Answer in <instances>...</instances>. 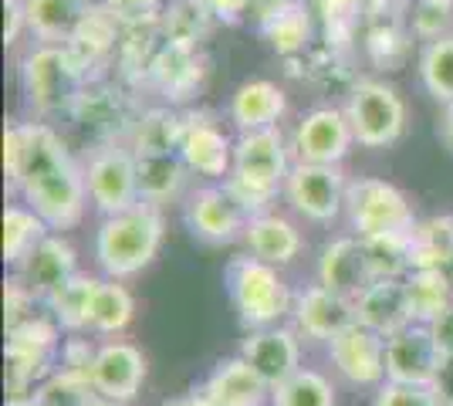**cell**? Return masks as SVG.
<instances>
[{"label": "cell", "mask_w": 453, "mask_h": 406, "mask_svg": "<svg viewBox=\"0 0 453 406\" xmlns=\"http://www.w3.org/2000/svg\"><path fill=\"white\" fill-rule=\"evenodd\" d=\"M20 203H27L55 234L72 231L85 217V170L68 153L65 139L48 122H27V156L18 180Z\"/></svg>", "instance_id": "6da1fadb"}, {"label": "cell", "mask_w": 453, "mask_h": 406, "mask_svg": "<svg viewBox=\"0 0 453 406\" xmlns=\"http://www.w3.org/2000/svg\"><path fill=\"white\" fill-rule=\"evenodd\" d=\"M163 234H166L163 213L146 200H139L129 211L102 217L92 244L95 268L102 271V278H112V281L135 278L159 254Z\"/></svg>", "instance_id": "7a4b0ae2"}, {"label": "cell", "mask_w": 453, "mask_h": 406, "mask_svg": "<svg viewBox=\"0 0 453 406\" xmlns=\"http://www.w3.org/2000/svg\"><path fill=\"white\" fill-rule=\"evenodd\" d=\"M291 166L295 163L288 159V139L278 126L241 133L234 142V173L224 180V187L244 207L247 217L267 213L278 190H284Z\"/></svg>", "instance_id": "3957f363"}, {"label": "cell", "mask_w": 453, "mask_h": 406, "mask_svg": "<svg viewBox=\"0 0 453 406\" xmlns=\"http://www.w3.org/2000/svg\"><path fill=\"white\" fill-rule=\"evenodd\" d=\"M85 61L68 44H38L20 61V88L41 119L75 112L85 98Z\"/></svg>", "instance_id": "277c9868"}, {"label": "cell", "mask_w": 453, "mask_h": 406, "mask_svg": "<svg viewBox=\"0 0 453 406\" xmlns=\"http://www.w3.org/2000/svg\"><path fill=\"white\" fill-rule=\"evenodd\" d=\"M224 288L244 329L281 326V318L291 315V305H295V295L284 285L278 268L250 257V254L226 261Z\"/></svg>", "instance_id": "5b68a950"}, {"label": "cell", "mask_w": 453, "mask_h": 406, "mask_svg": "<svg viewBox=\"0 0 453 406\" xmlns=\"http://www.w3.org/2000/svg\"><path fill=\"white\" fill-rule=\"evenodd\" d=\"M345 213L352 234L369 241V237H386V234H410L416 227V213L410 196L399 187L376 180V176H359L349 180L345 190Z\"/></svg>", "instance_id": "8992f818"}, {"label": "cell", "mask_w": 453, "mask_h": 406, "mask_svg": "<svg viewBox=\"0 0 453 406\" xmlns=\"http://www.w3.org/2000/svg\"><path fill=\"white\" fill-rule=\"evenodd\" d=\"M345 116L352 126V135L362 149H389L396 146L403 129H406V105L393 85L362 78L352 85Z\"/></svg>", "instance_id": "52a82bcc"}, {"label": "cell", "mask_w": 453, "mask_h": 406, "mask_svg": "<svg viewBox=\"0 0 453 406\" xmlns=\"http://www.w3.org/2000/svg\"><path fill=\"white\" fill-rule=\"evenodd\" d=\"M85 190L88 203L102 217H112L139 203V156L126 146H98L85 159Z\"/></svg>", "instance_id": "ba28073f"}, {"label": "cell", "mask_w": 453, "mask_h": 406, "mask_svg": "<svg viewBox=\"0 0 453 406\" xmlns=\"http://www.w3.org/2000/svg\"><path fill=\"white\" fill-rule=\"evenodd\" d=\"M345 190L349 180L342 166H321V163H295L284 180V200L291 211L302 213L311 224H332L345 211Z\"/></svg>", "instance_id": "9c48e42d"}, {"label": "cell", "mask_w": 453, "mask_h": 406, "mask_svg": "<svg viewBox=\"0 0 453 406\" xmlns=\"http://www.w3.org/2000/svg\"><path fill=\"white\" fill-rule=\"evenodd\" d=\"M183 224L196 241L220 248V244L244 237L247 213L224 183H207V187H196L193 194H187Z\"/></svg>", "instance_id": "30bf717a"}, {"label": "cell", "mask_w": 453, "mask_h": 406, "mask_svg": "<svg viewBox=\"0 0 453 406\" xmlns=\"http://www.w3.org/2000/svg\"><path fill=\"white\" fill-rule=\"evenodd\" d=\"M447 369L443 352L436 349L430 326H406L403 332L386 339V379L393 383H416V387H436Z\"/></svg>", "instance_id": "8fae6325"}, {"label": "cell", "mask_w": 453, "mask_h": 406, "mask_svg": "<svg viewBox=\"0 0 453 406\" xmlns=\"http://www.w3.org/2000/svg\"><path fill=\"white\" fill-rule=\"evenodd\" d=\"M352 142L356 135L345 109H332V105L311 109L291 135V149L298 156V163H321V166H342Z\"/></svg>", "instance_id": "7c38bea8"}, {"label": "cell", "mask_w": 453, "mask_h": 406, "mask_svg": "<svg viewBox=\"0 0 453 406\" xmlns=\"http://www.w3.org/2000/svg\"><path fill=\"white\" fill-rule=\"evenodd\" d=\"M142 383H146V356L139 346L126 342V339H105L95 349L92 376H88L95 396L129 403L139 396Z\"/></svg>", "instance_id": "4fadbf2b"}, {"label": "cell", "mask_w": 453, "mask_h": 406, "mask_svg": "<svg viewBox=\"0 0 453 406\" xmlns=\"http://www.w3.org/2000/svg\"><path fill=\"white\" fill-rule=\"evenodd\" d=\"M328 363L352 387H382L386 383V339L356 322L328 342Z\"/></svg>", "instance_id": "5bb4252c"}, {"label": "cell", "mask_w": 453, "mask_h": 406, "mask_svg": "<svg viewBox=\"0 0 453 406\" xmlns=\"http://www.w3.org/2000/svg\"><path fill=\"white\" fill-rule=\"evenodd\" d=\"M356 326V302L325 285H308L295 295L291 305V329L311 342H332L339 332Z\"/></svg>", "instance_id": "9a60e30c"}, {"label": "cell", "mask_w": 453, "mask_h": 406, "mask_svg": "<svg viewBox=\"0 0 453 406\" xmlns=\"http://www.w3.org/2000/svg\"><path fill=\"white\" fill-rule=\"evenodd\" d=\"M237 356H244L247 366L254 369L271 389L278 387V383H284L291 372L302 369V342H298V332L284 329V326L250 329Z\"/></svg>", "instance_id": "2e32d148"}, {"label": "cell", "mask_w": 453, "mask_h": 406, "mask_svg": "<svg viewBox=\"0 0 453 406\" xmlns=\"http://www.w3.org/2000/svg\"><path fill=\"white\" fill-rule=\"evenodd\" d=\"M376 281V274L369 268V254H365V241L362 237H339L328 241L321 248L319 257V285L339 291L345 298H359L362 291Z\"/></svg>", "instance_id": "e0dca14e"}, {"label": "cell", "mask_w": 453, "mask_h": 406, "mask_svg": "<svg viewBox=\"0 0 453 406\" xmlns=\"http://www.w3.org/2000/svg\"><path fill=\"white\" fill-rule=\"evenodd\" d=\"M176 153L187 163L189 173L203 176V180H226L234 173V142L224 135V129H217L213 122H203V119L183 122Z\"/></svg>", "instance_id": "ac0fdd59"}, {"label": "cell", "mask_w": 453, "mask_h": 406, "mask_svg": "<svg viewBox=\"0 0 453 406\" xmlns=\"http://www.w3.org/2000/svg\"><path fill=\"white\" fill-rule=\"evenodd\" d=\"M20 278V285L31 291L35 298H38L41 305L55 295L65 281H72L78 274V257H75V248L61 237V234H48L44 241L38 244V251L31 254L18 271H14Z\"/></svg>", "instance_id": "d6986e66"}, {"label": "cell", "mask_w": 453, "mask_h": 406, "mask_svg": "<svg viewBox=\"0 0 453 406\" xmlns=\"http://www.w3.org/2000/svg\"><path fill=\"white\" fill-rule=\"evenodd\" d=\"M356 322L379 332L382 339L413 326V309L406 295V278H382L356 298Z\"/></svg>", "instance_id": "ffe728a7"}, {"label": "cell", "mask_w": 453, "mask_h": 406, "mask_svg": "<svg viewBox=\"0 0 453 406\" xmlns=\"http://www.w3.org/2000/svg\"><path fill=\"white\" fill-rule=\"evenodd\" d=\"M200 393L213 406H267L271 403V387L247 366L244 356H230L220 359L210 369Z\"/></svg>", "instance_id": "44dd1931"}, {"label": "cell", "mask_w": 453, "mask_h": 406, "mask_svg": "<svg viewBox=\"0 0 453 406\" xmlns=\"http://www.w3.org/2000/svg\"><path fill=\"white\" fill-rule=\"evenodd\" d=\"M241 241H244V248L250 257H257V261H265V264H274V268L291 264L304 248L298 227H295L288 217H281V213H274V211L247 217L244 237H241Z\"/></svg>", "instance_id": "7402d4cb"}, {"label": "cell", "mask_w": 453, "mask_h": 406, "mask_svg": "<svg viewBox=\"0 0 453 406\" xmlns=\"http://www.w3.org/2000/svg\"><path fill=\"white\" fill-rule=\"evenodd\" d=\"M27 11V34L38 44H72L81 24L95 11L92 0H24Z\"/></svg>", "instance_id": "603a6c76"}, {"label": "cell", "mask_w": 453, "mask_h": 406, "mask_svg": "<svg viewBox=\"0 0 453 406\" xmlns=\"http://www.w3.org/2000/svg\"><path fill=\"white\" fill-rule=\"evenodd\" d=\"M288 112V96H284L281 85L265 81V78H254L244 81L234 98H230V122L241 129V133H257V129H274L281 116Z\"/></svg>", "instance_id": "cb8c5ba5"}, {"label": "cell", "mask_w": 453, "mask_h": 406, "mask_svg": "<svg viewBox=\"0 0 453 406\" xmlns=\"http://www.w3.org/2000/svg\"><path fill=\"white\" fill-rule=\"evenodd\" d=\"M135 156H139V200H146L152 207H163V203H170L183 194L189 170L176 149Z\"/></svg>", "instance_id": "d4e9b609"}, {"label": "cell", "mask_w": 453, "mask_h": 406, "mask_svg": "<svg viewBox=\"0 0 453 406\" xmlns=\"http://www.w3.org/2000/svg\"><path fill=\"white\" fill-rule=\"evenodd\" d=\"M102 278H88V274H75L72 281H65L61 288L44 302L48 315L55 318V326L65 335H81L88 332V315H92V298Z\"/></svg>", "instance_id": "484cf974"}, {"label": "cell", "mask_w": 453, "mask_h": 406, "mask_svg": "<svg viewBox=\"0 0 453 406\" xmlns=\"http://www.w3.org/2000/svg\"><path fill=\"white\" fill-rule=\"evenodd\" d=\"M48 234H51V227L27 203H11L4 211V264L18 271L31 254L38 251V244Z\"/></svg>", "instance_id": "4316f807"}, {"label": "cell", "mask_w": 453, "mask_h": 406, "mask_svg": "<svg viewBox=\"0 0 453 406\" xmlns=\"http://www.w3.org/2000/svg\"><path fill=\"white\" fill-rule=\"evenodd\" d=\"M406 295H410V309L413 322L430 326L440 311L453 302V278L447 268H419L406 274Z\"/></svg>", "instance_id": "83f0119b"}, {"label": "cell", "mask_w": 453, "mask_h": 406, "mask_svg": "<svg viewBox=\"0 0 453 406\" xmlns=\"http://www.w3.org/2000/svg\"><path fill=\"white\" fill-rule=\"evenodd\" d=\"M135 315V302L122 281L102 278L92 298V315H88V332L95 335H122L129 329Z\"/></svg>", "instance_id": "f1b7e54d"}, {"label": "cell", "mask_w": 453, "mask_h": 406, "mask_svg": "<svg viewBox=\"0 0 453 406\" xmlns=\"http://www.w3.org/2000/svg\"><path fill=\"white\" fill-rule=\"evenodd\" d=\"M413 271L419 268H450L453 264V217L416 220L410 231Z\"/></svg>", "instance_id": "f546056e"}, {"label": "cell", "mask_w": 453, "mask_h": 406, "mask_svg": "<svg viewBox=\"0 0 453 406\" xmlns=\"http://www.w3.org/2000/svg\"><path fill=\"white\" fill-rule=\"evenodd\" d=\"M265 38L271 41V48L278 55H295L308 44V34H311V20H308V11L304 4H278L271 14L261 24Z\"/></svg>", "instance_id": "4dcf8cb0"}, {"label": "cell", "mask_w": 453, "mask_h": 406, "mask_svg": "<svg viewBox=\"0 0 453 406\" xmlns=\"http://www.w3.org/2000/svg\"><path fill=\"white\" fill-rule=\"evenodd\" d=\"M267 406H335V387L315 372V369H298L284 383L271 389Z\"/></svg>", "instance_id": "1f68e13d"}, {"label": "cell", "mask_w": 453, "mask_h": 406, "mask_svg": "<svg viewBox=\"0 0 453 406\" xmlns=\"http://www.w3.org/2000/svg\"><path fill=\"white\" fill-rule=\"evenodd\" d=\"M419 78H423V88L436 102L453 105V34L430 41L423 48V55H419Z\"/></svg>", "instance_id": "d6a6232c"}, {"label": "cell", "mask_w": 453, "mask_h": 406, "mask_svg": "<svg viewBox=\"0 0 453 406\" xmlns=\"http://www.w3.org/2000/svg\"><path fill=\"white\" fill-rule=\"evenodd\" d=\"M369 268L382 278H406L413 271V251H410V234H386V237H369L365 241Z\"/></svg>", "instance_id": "836d02e7"}, {"label": "cell", "mask_w": 453, "mask_h": 406, "mask_svg": "<svg viewBox=\"0 0 453 406\" xmlns=\"http://www.w3.org/2000/svg\"><path fill=\"white\" fill-rule=\"evenodd\" d=\"M372 406H447L440 387H416V383H393L386 379L379 387Z\"/></svg>", "instance_id": "e575fe53"}, {"label": "cell", "mask_w": 453, "mask_h": 406, "mask_svg": "<svg viewBox=\"0 0 453 406\" xmlns=\"http://www.w3.org/2000/svg\"><path fill=\"white\" fill-rule=\"evenodd\" d=\"M24 156H27V122H7L4 129V176L7 187L18 194V180L24 170Z\"/></svg>", "instance_id": "d590c367"}, {"label": "cell", "mask_w": 453, "mask_h": 406, "mask_svg": "<svg viewBox=\"0 0 453 406\" xmlns=\"http://www.w3.org/2000/svg\"><path fill=\"white\" fill-rule=\"evenodd\" d=\"M27 34V11L24 0H4V44L14 48Z\"/></svg>", "instance_id": "8d00e7d4"}, {"label": "cell", "mask_w": 453, "mask_h": 406, "mask_svg": "<svg viewBox=\"0 0 453 406\" xmlns=\"http://www.w3.org/2000/svg\"><path fill=\"white\" fill-rule=\"evenodd\" d=\"M430 335H434L436 349L443 352V359L453 363V302L430 322Z\"/></svg>", "instance_id": "74e56055"}, {"label": "cell", "mask_w": 453, "mask_h": 406, "mask_svg": "<svg viewBox=\"0 0 453 406\" xmlns=\"http://www.w3.org/2000/svg\"><path fill=\"white\" fill-rule=\"evenodd\" d=\"M109 11L119 20H146L150 14H156V0H109Z\"/></svg>", "instance_id": "f35d334b"}, {"label": "cell", "mask_w": 453, "mask_h": 406, "mask_svg": "<svg viewBox=\"0 0 453 406\" xmlns=\"http://www.w3.org/2000/svg\"><path fill=\"white\" fill-rule=\"evenodd\" d=\"M436 135H440L443 149L453 156V105H443V116L436 122Z\"/></svg>", "instance_id": "ab89813d"}, {"label": "cell", "mask_w": 453, "mask_h": 406, "mask_svg": "<svg viewBox=\"0 0 453 406\" xmlns=\"http://www.w3.org/2000/svg\"><path fill=\"white\" fill-rule=\"evenodd\" d=\"M163 406H213L203 396V393H183V396H173V400H166Z\"/></svg>", "instance_id": "60d3db41"}, {"label": "cell", "mask_w": 453, "mask_h": 406, "mask_svg": "<svg viewBox=\"0 0 453 406\" xmlns=\"http://www.w3.org/2000/svg\"><path fill=\"white\" fill-rule=\"evenodd\" d=\"M88 406H129V403H119V400H109V396H95V393H92Z\"/></svg>", "instance_id": "b9f144b4"}]
</instances>
